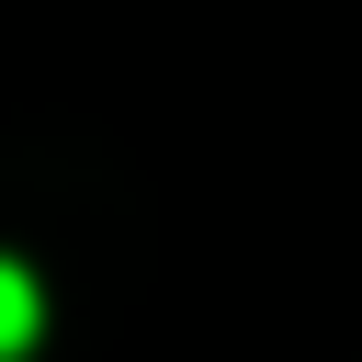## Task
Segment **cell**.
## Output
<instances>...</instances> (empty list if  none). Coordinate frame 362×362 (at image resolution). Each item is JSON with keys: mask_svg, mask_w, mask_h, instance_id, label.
<instances>
[{"mask_svg": "<svg viewBox=\"0 0 362 362\" xmlns=\"http://www.w3.org/2000/svg\"><path fill=\"white\" fill-rule=\"evenodd\" d=\"M34 317H45V305H34V272H23V260H0V362H23V351H34Z\"/></svg>", "mask_w": 362, "mask_h": 362, "instance_id": "cell-1", "label": "cell"}]
</instances>
